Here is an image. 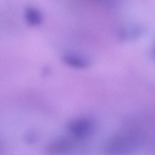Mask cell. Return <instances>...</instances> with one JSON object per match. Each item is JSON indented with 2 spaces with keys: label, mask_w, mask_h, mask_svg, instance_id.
<instances>
[{
  "label": "cell",
  "mask_w": 155,
  "mask_h": 155,
  "mask_svg": "<svg viewBox=\"0 0 155 155\" xmlns=\"http://www.w3.org/2000/svg\"><path fill=\"white\" fill-rule=\"evenodd\" d=\"M94 123L86 117L72 119L67 124V129L71 135L78 140L87 137L94 129Z\"/></svg>",
  "instance_id": "cell-1"
},
{
  "label": "cell",
  "mask_w": 155,
  "mask_h": 155,
  "mask_svg": "<svg viewBox=\"0 0 155 155\" xmlns=\"http://www.w3.org/2000/svg\"><path fill=\"white\" fill-rule=\"evenodd\" d=\"M79 140L71 137H64L51 142L47 145L46 151L48 153L57 154L71 151L74 148Z\"/></svg>",
  "instance_id": "cell-2"
},
{
  "label": "cell",
  "mask_w": 155,
  "mask_h": 155,
  "mask_svg": "<svg viewBox=\"0 0 155 155\" xmlns=\"http://www.w3.org/2000/svg\"><path fill=\"white\" fill-rule=\"evenodd\" d=\"M64 63L68 66L78 69H84L89 66L88 61L84 58L73 55H66L63 57Z\"/></svg>",
  "instance_id": "cell-3"
},
{
  "label": "cell",
  "mask_w": 155,
  "mask_h": 155,
  "mask_svg": "<svg viewBox=\"0 0 155 155\" xmlns=\"http://www.w3.org/2000/svg\"><path fill=\"white\" fill-rule=\"evenodd\" d=\"M25 18L27 23L32 26L39 25L42 20L41 12L37 9L32 7L26 8L25 12Z\"/></svg>",
  "instance_id": "cell-4"
}]
</instances>
